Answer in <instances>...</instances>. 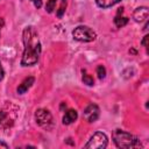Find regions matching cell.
Here are the masks:
<instances>
[{
    "mask_svg": "<svg viewBox=\"0 0 149 149\" xmlns=\"http://www.w3.org/2000/svg\"><path fill=\"white\" fill-rule=\"evenodd\" d=\"M23 37V55L21 59V64L23 66H30L37 63L38 57L41 55V43L38 38V34L34 27H26L22 34Z\"/></svg>",
    "mask_w": 149,
    "mask_h": 149,
    "instance_id": "cell-1",
    "label": "cell"
},
{
    "mask_svg": "<svg viewBox=\"0 0 149 149\" xmlns=\"http://www.w3.org/2000/svg\"><path fill=\"white\" fill-rule=\"evenodd\" d=\"M113 141L118 148H123V149H129V148H139L141 147L140 141L137 140L136 136L132 135L128 132H125L122 129H115L112 133Z\"/></svg>",
    "mask_w": 149,
    "mask_h": 149,
    "instance_id": "cell-2",
    "label": "cell"
},
{
    "mask_svg": "<svg viewBox=\"0 0 149 149\" xmlns=\"http://www.w3.org/2000/svg\"><path fill=\"white\" fill-rule=\"evenodd\" d=\"M72 36L76 41L79 42H92L95 40L97 34L93 29H91L87 26H78L73 29Z\"/></svg>",
    "mask_w": 149,
    "mask_h": 149,
    "instance_id": "cell-3",
    "label": "cell"
},
{
    "mask_svg": "<svg viewBox=\"0 0 149 149\" xmlns=\"http://www.w3.org/2000/svg\"><path fill=\"white\" fill-rule=\"evenodd\" d=\"M35 120L38 126H41L47 130H50L54 127V119L51 113L48 109H44V108L37 109L35 113Z\"/></svg>",
    "mask_w": 149,
    "mask_h": 149,
    "instance_id": "cell-4",
    "label": "cell"
},
{
    "mask_svg": "<svg viewBox=\"0 0 149 149\" xmlns=\"http://www.w3.org/2000/svg\"><path fill=\"white\" fill-rule=\"evenodd\" d=\"M106 147H107V136L101 132L93 134L88 140V142L85 144V148H91V149H104Z\"/></svg>",
    "mask_w": 149,
    "mask_h": 149,
    "instance_id": "cell-5",
    "label": "cell"
},
{
    "mask_svg": "<svg viewBox=\"0 0 149 149\" xmlns=\"http://www.w3.org/2000/svg\"><path fill=\"white\" fill-rule=\"evenodd\" d=\"M99 107L95 104H90L85 109H84V118L88 122H94L99 118Z\"/></svg>",
    "mask_w": 149,
    "mask_h": 149,
    "instance_id": "cell-6",
    "label": "cell"
},
{
    "mask_svg": "<svg viewBox=\"0 0 149 149\" xmlns=\"http://www.w3.org/2000/svg\"><path fill=\"white\" fill-rule=\"evenodd\" d=\"M148 14H149V12H148L147 7H139V8L135 9V12L133 14V17L136 22H143L144 20H147Z\"/></svg>",
    "mask_w": 149,
    "mask_h": 149,
    "instance_id": "cell-7",
    "label": "cell"
},
{
    "mask_svg": "<svg viewBox=\"0 0 149 149\" xmlns=\"http://www.w3.org/2000/svg\"><path fill=\"white\" fill-rule=\"evenodd\" d=\"M34 81H35V78H34V77H28V78H26V79L19 85V87H17V93H19V94L26 93V92L31 87V85L34 84Z\"/></svg>",
    "mask_w": 149,
    "mask_h": 149,
    "instance_id": "cell-8",
    "label": "cell"
},
{
    "mask_svg": "<svg viewBox=\"0 0 149 149\" xmlns=\"http://www.w3.org/2000/svg\"><path fill=\"white\" fill-rule=\"evenodd\" d=\"M77 116H78L77 111H74V109H69V111H66V113H65L64 116H63V123H64V125H70V123H72L73 121L77 120Z\"/></svg>",
    "mask_w": 149,
    "mask_h": 149,
    "instance_id": "cell-9",
    "label": "cell"
},
{
    "mask_svg": "<svg viewBox=\"0 0 149 149\" xmlns=\"http://www.w3.org/2000/svg\"><path fill=\"white\" fill-rule=\"evenodd\" d=\"M121 0H95L97 5L101 8H108V7H112L113 5L120 2Z\"/></svg>",
    "mask_w": 149,
    "mask_h": 149,
    "instance_id": "cell-10",
    "label": "cell"
},
{
    "mask_svg": "<svg viewBox=\"0 0 149 149\" xmlns=\"http://www.w3.org/2000/svg\"><path fill=\"white\" fill-rule=\"evenodd\" d=\"M127 22H128V19L125 17V16H119V15H116L115 19H114V23H115V26H116L118 28H121V27L126 26Z\"/></svg>",
    "mask_w": 149,
    "mask_h": 149,
    "instance_id": "cell-11",
    "label": "cell"
},
{
    "mask_svg": "<svg viewBox=\"0 0 149 149\" xmlns=\"http://www.w3.org/2000/svg\"><path fill=\"white\" fill-rule=\"evenodd\" d=\"M55 7H56V0H48V2L45 5V10L48 13H52Z\"/></svg>",
    "mask_w": 149,
    "mask_h": 149,
    "instance_id": "cell-12",
    "label": "cell"
},
{
    "mask_svg": "<svg viewBox=\"0 0 149 149\" xmlns=\"http://www.w3.org/2000/svg\"><path fill=\"white\" fill-rule=\"evenodd\" d=\"M81 79H83V81H84V84H86V85H88V86H92L93 84H94V80H93V78L90 76V74H83V77H81Z\"/></svg>",
    "mask_w": 149,
    "mask_h": 149,
    "instance_id": "cell-13",
    "label": "cell"
},
{
    "mask_svg": "<svg viewBox=\"0 0 149 149\" xmlns=\"http://www.w3.org/2000/svg\"><path fill=\"white\" fill-rule=\"evenodd\" d=\"M97 74H98V77H99L100 79H104L105 76H106V69H105L102 65H99V66L97 68Z\"/></svg>",
    "mask_w": 149,
    "mask_h": 149,
    "instance_id": "cell-14",
    "label": "cell"
},
{
    "mask_svg": "<svg viewBox=\"0 0 149 149\" xmlns=\"http://www.w3.org/2000/svg\"><path fill=\"white\" fill-rule=\"evenodd\" d=\"M31 1L34 2V5H35L36 8H40L42 6V0H31Z\"/></svg>",
    "mask_w": 149,
    "mask_h": 149,
    "instance_id": "cell-15",
    "label": "cell"
},
{
    "mask_svg": "<svg viewBox=\"0 0 149 149\" xmlns=\"http://www.w3.org/2000/svg\"><path fill=\"white\" fill-rule=\"evenodd\" d=\"M5 118H6V113H5V112H2V111H0V123L5 120Z\"/></svg>",
    "mask_w": 149,
    "mask_h": 149,
    "instance_id": "cell-16",
    "label": "cell"
},
{
    "mask_svg": "<svg viewBox=\"0 0 149 149\" xmlns=\"http://www.w3.org/2000/svg\"><path fill=\"white\" fill-rule=\"evenodd\" d=\"M147 41H148V35H146V36H144V38H143V40H142V42H141L143 47H147Z\"/></svg>",
    "mask_w": 149,
    "mask_h": 149,
    "instance_id": "cell-17",
    "label": "cell"
},
{
    "mask_svg": "<svg viewBox=\"0 0 149 149\" xmlns=\"http://www.w3.org/2000/svg\"><path fill=\"white\" fill-rule=\"evenodd\" d=\"M3 74H5V72H3V69H2V66H1V63H0V80L3 78Z\"/></svg>",
    "mask_w": 149,
    "mask_h": 149,
    "instance_id": "cell-18",
    "label": "cell"
},
{
    "mask_svg": "<svg viewBox=\"0 0 149 149\" xmlns=\"http://www.w3.org/2000/svg\"><path fill=\"white\" fill-rule=\"evenodd\" d=\"M0 148H8V144L2 142V141H0Z\"/></svg>",
    "mask_w": 149,
    "mask_h": 149,
    "instance_id": "cell-19",
    "label": "cell"
},
{
    "mask_svg": "<svg viewBox=\"0 0 149 149\" xmlns=\"http://www.w3.org/2000/svg\"><path fill=\"white\" fill-rule=\"evenodd\" d=\"M61 1H65V0H61Z\"/></svg>",
    "mask_w": 149,
    "mask_h": 149,
    "instance_id": "cell-20",
    "label": "cell"
}]
</instances>
